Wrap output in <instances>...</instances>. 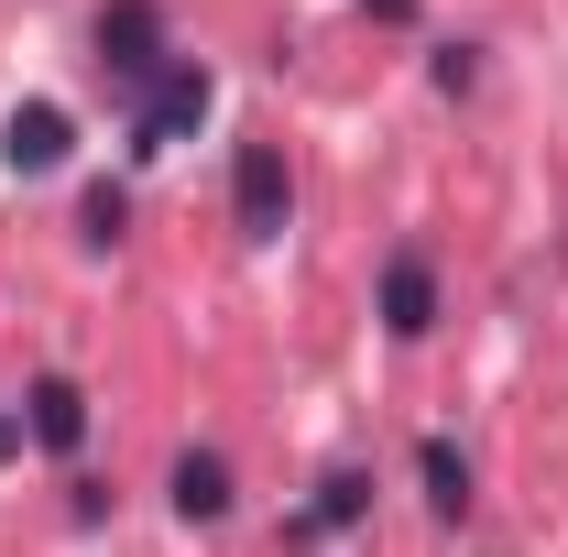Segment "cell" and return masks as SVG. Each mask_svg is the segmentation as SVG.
<instances>
[{
  "label": "cell",
  "mask_w": 568,
  "mask_h": 557,
  "mask_svg": "<svg viewBox=\"0 0 568 557\" xmlns=\"http://www.w3.org/2000/svg\"><path fill=\"white\" fill-rule=\"evenodd\" d=\"M88 44H99V67L121 77V88H153V77L175 67V44H164V11H153V0H110Z\"/></svg>",
  "instance_id": "cell-1"
},
{
  "label": "cell",
  "mask_w": 568,
  "mask_h": 557,
  "mask_svg": "<svg viewBox=\"0 0 568 557\" xmlns=\"http://www.w3.org/2000/svg\"><path fill=\"white\" fill-rule=\"evenodd\" d=\"M197 121H209V67H197V55H175V67H164L153 88H142L132 142H142V153H175V142L197 132Z\"/></svg>",
  "instance_id": "cell-2"
},
{
  "label": "cell",
  "mask_w": 568,
  "mask_h": 557,
  "mask_svg": "<svg viewBox=\"0 0 568 557\" xmlns=\"http://www.w3.org/2000/svg\"><path fill=\"white\" fill-rule=\"evenodd\" d=\"M230 209L252 241H284V219H295V175H284V142H241V164H230Z\"/></svg>",
  "instance_id": "cell-3"
},
{
  "label": "cell",
  "mask_w": 568,
  "mask_h": 557,
  "mask_svg": "<svg viewBox=\"0 0 568 557\" xmlns=\"http://www.w3.org/2000/svg\"><path fill=\"white\" fill-rule=\"evenodd\" d=\"M67 153H77V121L55 99H22V110L0 121V164H11V175H55Z\"/></svg>",
  "instance_id": "cell-4"
},
{
  "label": "cell",
  "mask_w": 568,
  "mask_h": 557,
  "mask_svg": "<svg viewBox=\"0 0 568 557\" xmlns=\"http://www.w3.org/2000/svg\"><path fill=\"white\" fill-rule=\"evenodd\" d=\"M383 328H394V340H426V328H437V263H426V252H394V263H383Z\"/></svg>",
  "instance_id": "cell-5"
},
{
  "label": "cell",
  "mask_w": 568,
  "mask_h": 557,
  "mask_svg": "<svg viewBox=\"0 0 568 557\" xmlns=\"http://www.w3.org/2000/svg\"><path fill=\"white\" fill-rule=\"evenodd\" d=\"M164 503H175V525H219V514H230V459H219V448H186L175 482H164Z\"/></svg>",
  "instance_id": "cell-6"
},
{
  "label": "cell",
  "mask_w": 568,
  "mask_h": 557,
  "mask_svg": "<svg viewBox=\"0 0 568 557\" xmlns=\"http://www.w3.org/2000/svg\"><path fill=\"white\" fill-rule=\"evenodd\" d=\"M22 405H33V416H22V426H33V448H55V459H67L77 437H88V394H77L67 372H44V383H33Z\"/></svg>",
  "instance_id": "cell-7"
},
{
  "label": "cell",
  "mask_w": 568,
  "mask_h": 557,
  "mask_svg": "<svg viewBox=\"0 0 568 557\" xmlns=\"http://www.w3.org/2000/svg\"><path fill=\"white\" fill-rule=\"evenodd\" d=\"M416 482H426V503H437V525L470 514V459H459L448 437H426V448H416Z\"/></svg>",
  "instance_id": "cell-8"
},
{
  "label": "cell",
  "mask_w": 568,
  "mask_h": 557,
  "mask_svg": "<svg viewBox=\"0 0 568 557\" xmlns=\"http://www.w3.org/2000/svg\"><path fill=\"white\" fill-rule=\"evenodd\" d=\"M361 514H372V482H361V470H328L317 503H306V536H339V525H361Z\"/></svg>",
  "instance_id": "cell-9"
},
{
  "label": "cell",
  "mask_w": 568,
  "mask_h": 557,
  "mask_svg": "<svg viewBox=\"0 0 568 557\" xmlns=\"http://www.w3.org/2000/svg\"><path fill=\"white\" fill-rule=\"evenodd\" d=\"M121 230H132V198H121V186H110V175H99V186H88V198H77V241H88V252H110V241H121Z\"/></svg>",
  "instance_id": "cell-10"
},
{
  "label": "cell",
  "mask_w": 568,
  "mask_h": 557,
  "mask_svg": "<svg viewBox=\"0 0 568 557\" xmlns=\"http://www.w3.org/2000/svg\"><path fill=\"white\" fill-rule=\"evenodd\" d=\"M426 77H437L448 99H470V88H481V55H470V44H437V67H426Z\"/></svg>",
  "instance_id": "cell-11"
},
{
  "label": "cell",
  "mask_w": 568,
  "mask_h": 557,
  "mask_svg": "<svg viewBox=\"0 0 568 557\" xmlns=\"http://www.w3.org/2000/svg\"><path fill=\"white\" fill-rule=\"evenodd\" d=\"M361 11H372V22H416V0H361Z\"/></svg>",
  "instance_id": "cell-12"
},
{
  "label": "cell",
  "mask_w": 568,
  "mask_h": 557,
  "mask_svg": "<svg viewBox=\"0 0 568 557\" xmlns=\"http://www.w3.org/2000/svg\"><path fill=\"white\" fill-rule=\"evenodd\" d=\"M22 437H33V426H22V416H0V459H22Z\"/></svg>",
  "instance_id": "cell-13"
}]
</instances>
